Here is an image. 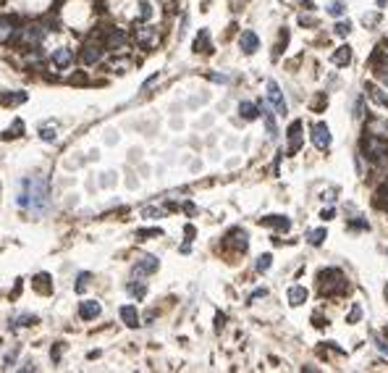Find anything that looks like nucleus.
<instances>
[{
  "mask_svg": "<svg viewBox=\"0 0 388 373\" xmlns=\"http://www.w3.org/2000/svg\"><path fill=\"white\" fill-rule=\"evenodd\" d=\"M139 8H142V11H139V18H142V21H145V18L150 21V18H152V6L142 0V3H139Z\"/></svg>",
  "mask_w": 388,
  "mask_h": 373,
  "instance_id": "obj_35",
  "label": "nucleus"
},
{
  "mask_svg": "<svg viewBox=\"0 0 388 373\" xmlns=\"http://www.w3.org/2000/svg\"><path fill=\"white\" fill-rule=\"evenodd\" d=\"M118 316H121V321H124L129 328H136V326H139V316H136V308H134V305H124V308L118 310Z\"/></svg>",
  "mask_w": 388,
  "mask_h": 373,
  "instance_id": "obj_18",
  "label": "nucleus"
},
{
  "mask_svg": "<svg viewBox=\"0 0 388 373\" xmlns=\"http://www.w3.org/2000/svg\"><path fill=\"white\" fill-rule=\"evenodd\" d=\"M349 229H370V224H367V221H352Z\"/></svg>",
  "mask_w": 388,
  "mask_h": 373,
  "instance_id": "obj_40",
  "label": "nucleus"
},
{
  "mask_svg": "<svg viewBox=\"0 0 388 373\" xmlns=\"http://www.w3.org/2000/svg\"><path fill=\"white\" fill-rule=\"evenodd\" d=\"M136 42H139V48H155L157 45V29L155 27H139L136 29Z\"/></svg>",
  "mask_w": 388,
  "mask_h": 373,
  "instance_id": "obj_10",
  "label": "nucleus"
},
{
  "mask_svg": "<svg viewBox=\"0 0 388 373\" xmlns=\"http://www.w3.org/2000/svg\"><path fill=\"white\" fill-rule=\"evenodd\" d=\"M375 344H378V349H380V352H383V355H388V344H385L383 339H378Z\"/></svg>",
  "mask_w": 388,
  "mask_h": 373,
  "instance_id": "obj_42",
  "label": "nucleus"
},
{
  "mask_svg": "<svg viewBox=\"0 0 388 373\" xmlns=\"http://www.w3.org/2000/svg\"><path fill=\"white\" fill-rule=\"evenodd\" d=\"M352 32V24H349V21H338V24H336V34L338 37H346Z\"/></svg>",
  "mask_w": 388,
  "mask_h": 373,
  "instance_id": "obj_34",
  "label": "nucleus"
},
{
  "mask_svg": "<svg viewBox=\"0 0 388 373\" xmlns=\"http://www.w3.org/2000/svg\"><path fill=\"white\" fill-rule=\"evenodd\" d=\"M286 42H289V32L283 29V32H281V42H278V50H276V58H278V55L283 53V48H286Z\"/></svg>",
  "mask_w": 388,
  "mask_h": 373,
  "instance_id": "obj_38",
  "label": "nucleus"
},
{
  "mask_svg": "<svg viewBox=\"0 0 388 373\" xmlns=\"http://www.w3.org/2000/svg\"><path fill=\"white\" fill-rule=\"evenodd\" d=\"M239 48H241V53H247V55L257 53V48H260V37H257L252 29L241 32V37H239Z\"/></svg>",
  "mask_w": 388,
  "mask_h": 373,
  "instance_id": "obj_9",
  "label": "nucleus"
},
{
  "mask_svg": "<svg viewBox=\"0 0 388 373\" xmlns=\"http://www.w3.org/2000/svg\"><path fill=\"white\" fill-rule=\"evenodd\" d=\"M367 95L375 100V103H380V105H385L388 108V95H383L380 90H378V87H373V84H367Z\"/></svg>",
  "mask_w": 388,
  "mask_h": 373,
  "instance_id": "obj_27",
  "label": "nucleus"
},
{
  "mask_svg": "<svg viewBox=\"0 0 388 373\" xmlns=\"http://www.w3.org/2000/svg\"><path fill=\"white\" fill-rule=\"evenodd\" d=\"M39 137H45L48 142H53V140H55V129H42V131H39Z\"/></svg>",
  "mask_w": 388,
  "mask_h": 373,
  "instance_id": "obj_39",
  "label": "nucleus"
},
{
  "mask_svg": "<svg viewBox=\"0 0 388 373\" xmlns=\"http://www.w3.org/2000/svg\"><path fill=\"white\" fill-rule=\"evenodd\" d=\"M210 79L213 82H226V76H220V74H210Z\"/></svg>",
  "mask_w": 388,
  "mask_h": 373,
  "instance_id": "obj_45",
  "label": "nucleus"
},
{
  "mask_svg": "<svg viewBox=\"0 0 388 373\" xmlns=\"http://www.w3.org/2000/svg\"><path fill=\"white\" fill-rule=\"evenodd\" d=\"M333 213H336V210H333V208H328V210H323V213H320V218H325V221H331V218H333Z\"/></svg>",
  "mask_w": 388,
  "mask_h": 373,
  "instance_id": "obj_43",
  "label": "nucleus"
},
{
  "mask_svg": "<svg viewBox=\"0 0 388 373\" xmlns=\"http://www.w3.org/2000/svg\"><path fill=\"white\" fill-rule=\"evenodd\" d=\"M87 281H89V273H79V279H76V292H84Z\"/></svg>",
  "mask_w": 388,
  "mask_h": 373,
  "instance_id": "obj_37",
  "label": "nucleus"
},
{
  "mask_svg": "<svg viewBox=\"0 0 388 373\" xmlns=\"http://www.w3.org/2000/svg\"><path fill=\"white\" fill-rule=\"evenodd\" d=\"M344 11H346V6L341 3V0H333V3L328 6V13H331V16H344Z\"/></svg>",
  "mask_w": 388,
  "mask_h": 373,
  "instance_id": "obj_32",
  "label": "nucleus"
},
{
  "mask_svg": "<svg viewBox=\"0 0 388 373\" xmlns=\"http://www.w3.org/2000/svg\"><path fill=\"white\" fill-rule=\"evenodd\" d=\"M362 152H364V158H370V161H375V163L388 161V140L375 137V134H370V131H364V137H362Z\"/></svg>",
  "mask_w": 388,
  "mask_h": 373,
  "instance_id": "obj_3",
  "label": "nucleus"
},
{
  "mask_svg": "<svg viewBox=\"0 0 388 373\" xmlns=\"http://www.w3.org/2000/svg\"><path fill=\"white\" fill-rule=\"evenodd\" d=\"M260 224L262 226H273L276 231H289L291 229V221L286 215H265V218H260Z\"/></svg>",
  "mask_w": 388,
  "mask_h": 373,
  "instance_id": "obj_15",
  "label": "nucleus"
},
{
  "mask_svg": "<svg viewBox=\"0 0 388 373\" xmlns=\"http://www.w3.org/2000/svg\"><path fill=\"white\" fill-rule=\"evenodd\" d=\"M312 145H315L317 150H328V147H331V129H328V124L317 121V124L312 126Z\"/></svg>",
  "mask_w": 388,
  "mask_h": 373,
  "instance_id": "obj_6",
  "label": "nucleus"
},
{
  "mask_svg": "<svg viewBox=\"0 0 388 373\" xmlns=\"http://www.w3.org/2000/svg\"><path fill=\"white\" fill-rule=\"evenodd\" d=\"M136 237L145 239V237H163V229H142V231H136Z\"/></svg>",
  "mask_w": 388,
  "mask_h": 373,
  "instance_id": "obj_36",
  "label": "nucleus"
},
{
  "mask_svg": "<svg viewBox=\"0 0 388 373\" xmlns=\"http://www.w3.org/2000/svg\"><path fill=\"white\" fill-rule=\"evenodd\" d=\"M34 289L39 292V295H53V284H50V273H37L34 276Z\"/></svg>",
  "mask_w": 388,
  "mask_h": 373,
  "instance_id": "obj_19",
  "label": "nucleus"
},
{
  "mask_svg": "<svg viewBox=\"0 0 388 373\" xmlns=\"http://www.w3.org/2000/svg\"><path fill=\"white\" fill-rule=\"evenodd\" d=\"M147 281H139V284H129V292L134 295V297H145V292H147V287H145Z\"/></svg>",
  "mask_w": 388,
  "mask_h": 373,
  "instance_id": "obj_33",
  "label": "nucleus"
},
{
  "mask_svg": "<svg viewBox=\"0 0 388 373\" xmlns=\"http://www.w3.org/2000/svg\"><path fill=\"white\" fill-rule=\"evenodd\" d=\"M126 45V29H110V34L105 37V48L108 50H121Z\"/></svg>",
  "mask_w": 388,
  "mask_h": 373,
  "instance_id": "obj_13",
  "label": "nucleus"
},
{
  "mask_svg": "<svg viewBox=\"0 0 388 373\" xmlns=\"http://www.w3.org/2000/svg\"><path fill=\"white\" fill-rule=\"evenodd\" d=\"M100 310H103V308H100L97 300H87V302L79 305V316H81L84 321H95V318L100 316Z\"/></svg>",
  "mask_w": 388,
  "mask_h": 373,
  "instance_id": "obj_16",
  "label": "nucleus"
},
{
  "mask_svg": "<svg viewBox=\"0 0 388 373\" xmlns=\"http://www.w3.org/2000/svg\"><path fill=\"white\" fill-rule=\"evenodd\" d=\"M299 24H315L312 16H299Z\"/></svg>",
  "mask_w": 388,
  "mask_h": 373,
  "instance_id": "obj_44",
  "label": "nucleus"
},
{
  "mask_svg": "<svg viewBox=\"0 0 388 373\" xmlns=\"http://www.w3.org/2000/svg\"><path fill=\"white\" fill-rule=\"evenodd\" d=\"M53 66L55 69H68V66L74 63V53L68 50V48H58V50H53Z\"/></svg>",
  "mask_w": 388,
  "mask_h": 373,
  "instance_id": "obj_14",
  "label": "nucleus"
},
{
  "mask_svg": "<svg viewBox=\"0 0 388 373\" xmlns=\"http://www.w3.org/2000/svg\"><path fill=\"white\" fill-rule=\"evenodd\" d=\"M325 237H328L325 229H312V231L307 234V242H310L312 247H320V245L325 242Z\"/></svg>",
  "mask_w": 388,
  "mask_h": 373,
  "instance_id": "obj_26",
  "label": "nucleus"
},
{
  "mask_svg": "<svg viewBox=\"0 0 388 373\" xmlns=\"http://www.w3.org/2000/svg\"><path fill=\"white\" fill-rule=\"evenodd\" d=\"M268 292L265 289H257V292H252V295H249V302H252V300H257V297H265Z\"/></svg>",
  "mask_w": 388,
  "mask_h": 373,
  "instance_id": "obj_41",
  "label": "nucleus"
},
{
  "mask_svg": "<svg viewBox=\"0 0 388 373\" xmlns=\"http://www.w3.org/2000/svg\"><path fill=\"white\" fill-rule=\"evenodd\" d=\"M226 245L228 247H234V250H239V252H244L247 250V231L244 229H234V231H228V237H226Z\"/></svg>",
  "mask_w": 388,
  "mask_h": 373,
  "instance_id": "obj_12",
  "label": "nucleus"
},
{
  "mask_svg": "<svg viewBox=\"0 0 388 373\" xmlns=\"http://www.w3.org/2000/svg\"><path fill=\"white\" fill-rule=\"evenodd\" d=\"M45 27L42 24H29V27H18L16 29V34H13V40L18 42L21 48H39L42 45V40H45Z\"/></svg>",
  "mask_w": 388,
  "mask_h": 373,
  "instance_id": "obj_4",
  "label": "nucleus"
},
{
  "mask_svg": "<svg viewBox=\"0 0 388 373\" xmlns=\"http://www.w3.org/2000/svg\"><path fill=\"white\" fill-rule=\"evenodd\" d=\"M304 300H307V289H304V287L296 284V287L289 289V305H294V308H296V305H302Z\"/></svg>",
  "mask_w": 388,
  "mask_h": 373,
  "instance_id": "obj_24",
  "label": "nucleus"
},
{
  "mask_svg": "<svg viewBox=\"0 0 388 373\" xmlns=\"http://www.w3.org/2000/svg\"><path fill=\"white\" fill-rule=\"evenodd\" d=\"M239 113H241V119H244V121H255V119H260V105L244 100V103L239 105Z\"/></svg>",
  "mask_w": 388,
  "mask_h": 373,
  "instance_id": "obj_20",
  "label": "nucleus"
},
{
  "mask_svg": "<svg viewBox=\"0 0 388 373\" xmlns=\"http://www.w3.org/2000/svg\"><path fill=\"white\" fill-rule=\"evenodd\" d=\"M157 268H160L157 258H155V255H145V258H139V263H134L131 273H134V279H139V276H150V273H155Z\"/></svg>",
  "mask_w": 388,
  "mask_h": 373,
  "instance_id": "obj_5",
  "label": "nucleus"
},
{
  "mask_svg": "<svg viewBox=\"0 0 388 373\" xmlns=\"http://www.w3.org/2000/svg\"><path fill=\"white\" fill-rule=\"evenodd\" d=\"M364 131H370V134H375V137L388 140V119H373V121H370V129H364Z\"/></svg>",
  "mask_w": 388,
  "mask_h": 373,
  "instance_id": "obj_21",
  "label": "nucleus"
},
{
  "mask_svg": "<svg viewBox=\"0 0 388 373\" xmlns=\"http://www.w3.org/2000/svg\"><path fill=\"white\" fill-rule=\"evenodd\" d=\"M359 318H362V305H357V302H354V305H352V310H349V316H346V323H357Z\"/></svg>",
  "mask_w": 388,
  "mask_h": 373,
  "instance_id": "obj_30",
  "label": "nucleus"
},
{
  "mask_svg": "<svg viewBox=\"0 0 388 373\" xmlns=\"http://www.w3.org/2000/svg\"><path fill=\"white\" fill-rule=\"evenodd\" d=\"M270 263H273V255H268V252H265V255H260V258H257V263H255V268H257L260 273H265V271L270 268Z\"/></svg>",
  "mask_w": 388,
  "mask_h": 373,
  "instance_id": "obj_29",
  "label": "nucleus"
},
{
  "mask_svg": "<svg viewBox=\"0 0 388 373\" xmlns=\"http://www.w3.org/2000/svg\"><path fill=\"white\" fill-rule=\"evenodd\" d=\"M194 53H213V42H210V32L199 29L197 40H194Z\"/></svg>",
  "mask_w": 388,
  "mask_h": 373,
  "instance_id": "obj_17",
  "label": "nucleus"
},
{
  "mask_svg": "<svg viewBox=\"0 0 388 373\" xmlns=\"http://www.w3.org/2000/svg\"><path fill=\"white\" fill-rule=\"evenodd\" d=\"M27 92H3L0 95V105H18V103H27Z\"/></svg>",
  "mask_w": 388,
  "mask_h": 373,
  "instance_id": "obj_23",
  "label": "nucleus"
},
{
  "mask_svg": "<svg viewBox=\"0 0 388 373\" xmlns=\"http://www.w3.org/2000/svg\"><path fill=\"white\" fill-rule=\"evenodd\" d=\"M18 134H24V121H21V119H16V121L3 131V140H16Z\"/></svg>",
  "mask_w": 388,
  "mask_h": 373,
  "instance_id": "obj_25",
  "label": "nucleus"
},
{
  "mask_svg": "<svg viewBox=\"0 0 388 373\" xmlns=\"http://www.w3.org/2000/svg\"><path fill=\"white\" fill-rule=\"evenodd\" d=\"M375 3H378V8H385V3H388V0H375Z\"/></svg>",
  "mask_w": 388,
  "mask_h": 373,
  "instance_id": "obj_46",
  "label": "nucleus"
},
{
  "mask_svg": "<svg viewBox=\"0 0 388 373\" xmlns=\"http://www.w3.org/2000/svg\"><path fill=\"white\" fill-rule=\"evenodd\" d=\"M268 100L273 103V108H276V113L278 116H286V100H283V92H281V87L276 82H268Z\"/></svg>",
  "mask_w": 388,
  "mask_h": 373,
  "instance_id": "obj_8",
  "label": "nucleus"
},
{
  "mask_svg": "<svg viewBox=\"0 0 388 373\" xmlns=\"http://www.w3.org/2000/svg\"><path fill=\"white\" fill-rule=\"evenodd\" d=\"M16 205L32 215H42L50 208V192H48V179L34 176V179H21L18 182V197Z\"/></svg>",
  "mask_w": 388,
  "mask_h": 373,
  "instance_id": "obj_1",
  "label": "nucleus"
},
{
  "mask_svg": "<svg viewBox=\"0 0 388 373\" xmlns=\"http://www.w3.org/2000/svg\"><path fill=\"white\" fill-rule=\"evenodd\" d=\"M375 74H378V79L388 87V61H383V63L378 61V63H375Z\"/></svg>",
  "mask_w": 388,
  "mask_h": 373,
  "instance_id": "obj_28",
  "label": "nucleus"
},
{
  "mask_svg": "<svg viewBox=\"0 0 388 373\" xmlns=\"http://www.w3.org/2000/svg\"><path fill=\"white\" fill-rule=\"evenodd\" d=\"M331 61H333L336 66H349V63H352V48H349V45H341V48L331 55Z\"/></svg>",
  "mask_w": 388,
  "mask_h": 373,
  "instance_id": "obj_22",
  "label": "nucleus"
},
{
  "mask_svg": "<svg viewBox=\"0 0 388 373\" xmlns=\"http://www.w3.org/2000/svg\"><path fill=\"white\" fill-rule=\"evenodd\" d=\"M34 323H37V316L24 313V316H18V318H16V323H13V326H34Z\"/></svg>",
  "mask_w": 388,
  "mask_h": 373,
  "instance_id": "obj_31",
  "label": "nucleus"
},
{
  "mask_svg": "<svg viewBox=\"0 0 388 373\" xmlns=\"http://www.w3.org/2000/svg\"><path fill=\"white\" fill-rule=\"evenodd\" d=\"M299 147H302V121L296 119V121L289 126V155L299 152Z\"/></svg>",
  "mask_w": 388,
  "mask_h": 373,
  "instance_id": "obj_11",
  "label": "nucleus"
},
{
  "mask_svg": "<svg viewBox=\"0 0 388 373\" xmlns=\"http://www.w3.org/2000/svg\"><path fill=\"white\" fill-rule=\"evenodd\" d=\"M317 281H320V295L325 297H333V295H341L349 284H346V276L341 273L338 268H323L317 273Z\"/></svg>",
  "mask_w": 388,
  "mask_h": 373,
  "instance_id": "obj_2",
  "label": "nucleus"
},
{
  "mask_svg": "<svg viewBox=\"0 0 388 373\" xmlns=\"http://www.w3.org/2000/svg\"><path fill=\"white\" fill-rule=\"evenodd\" d=\"M100 58H103V45L100 42H87V45L81 48V53H79L81 66H95Z\"/></svg>",
  "mask_w": 388,
  "mask_h": 373,
  "instance_id": "obj_7",
  "label": "nucleus"
}]
</instances>
